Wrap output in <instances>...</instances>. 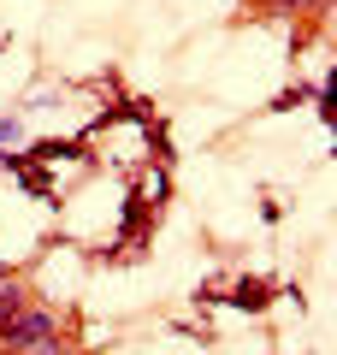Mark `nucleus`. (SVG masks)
Masks as SVG:
<instances>
[{"mask_svg": "<svg viewBox=\"0 0 337 355\" xmlns=\"http://www.w3.org/2000/svg\"><path fill=\"white\" fill-rule=\"evenodd\" d=\"M53 331H65L60 314L42 308V302H24V308H12V314H0V355L24 349V343H42V338H53Z\"/></svg>", "mask_w": 337, "mask_h": 355, "instance_id": "1", "label": "nucleus"}, {"mask_svg": "<svg viewBox=\"0 0 337 355\" xmlns=\"http://www.w3.org/2000/svg\"><path fill=\"white\" fill-rule=\"evenodd\" d=\"M154 207H160V202H148V196H130V207H125V237L112 243L107 261H137V254H142L148 225H154Z\"/></svg>", "mask_w": 337, "mask_h": 355, "instance_id": "2", "label": "nucleus"}, {"mask_svg": "<svg viewBox=\"0 0 337 355\" xmlns=\"http://www.w3.org/2000/svg\"><path fill=\"white\" fill-rule=\"evenodd\" d=\"M225 302H237L243 314H261V308H273V284H266V279H237Z\"/></svg>", "mask_w": 337, "mask_h": 355, "instance_id": "3", "label": "nucleus"}, {"mask_svg": "<svg viewBox=\"0 0 337 355\" xmlns=\"http://www.w3.org/2000/svg\"><path fill=\"white\" fill-rule=\"evenodd\" d=\"M24 302H30V284L0 266V314H12V308H24Z\"/></svg>", "mask_w": 337, "mask_h": 355, "instance_id": "4", "label": "nucleus"}, {"mask_svg": "<svg viewBox=\"0 0 337 355\" xmlns=\"http://www.w3.org/2000/svg\"><path fill=\"white\" fill-rule=\"evenodd\" d=\"M12 355H89V349H77L65 331H53V338H42V343H24V349H12Z\"/></svg>", "mask_w": 337, "mask_h": 355, "instance_id": "5", "label": "nucleus"}, {"mask_svg": "<svg viewBox=\"0 0 337 355\" xmlns=\"http://www.w3.org/2000/svg\"><path fill=\"white\" fill-rule=\"evenodd\" d=\"M320 6L325 0H266V12H290V18L296 12H320Z\"/></svg>", "mask_w": 337, "mask_h": 355, "instance_id": "6", "label": "nucleus"}, {"mask_svg": "<svg viewBox=\"0 0 337 355\" xmlns=\"http://www.w3.org/2000/svg\"><path fill=\"white\" fill-rule=\"evenodd\" d=\"M302 101H308V89H284V95H278V101H273V113H296Z\"/></svg>", "mask_w": 337, "mask_h": 355, "instance_id": "7", "label": "nucleus"}, {"mask_svg": "<svg viewBox=\"0 0 337 355\" xmlns=\"http://www.w3.org/2000/svg\"><path fill=\"white\" fill-rule=\"evenodd\" d=\"M12 142H24V125L18 119H0V148H12Z\"/></svg>", "mask_w": 337, "mask_h": 355, "instance_id": "8", "label": "nucleus"}]
</instances>
